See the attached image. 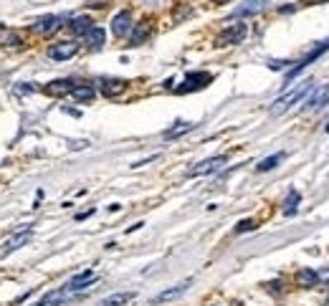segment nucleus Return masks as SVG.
<instances>
[{
    "mask_svg": "<svg viewBox=\"0 0 329 306\" xmlns=\"http://www.w3.org/2000/svg\"><path fill=\"white\" fill-rule=\"evenodd\" d=\"M314 89V81L309 79V81H302V84H299V86H294V89L286 94V96H281V99H276L274 101V107H271V111L274 114H283V111H286L289 107H294V104H299V101H302L309 91Z\"/></svg>",
    "mask_w": 329,
    "mask_h": 306,
    "instance_id": "nucleus-1",
    "label": "nucleus"
},
{
    "mask_svg": "<svg viewBox=\"0 0 329 306\" xmlns=\"http://www.w3.org/2000/svg\"><path fill=\"white\" fill-rule=\"evenodd\" d=\"M248 36V25L246 23H231L228 28H223L215 38V46L226 48V46H235V43H241L243 38Z\"/></svg>",
    "mask_w": 329,
    "mask_h": 306,
    "instance_id": "nucleus-2",
    "label": "nucleus"
},
{
    "mask_svg": "<svg viewBox=\"0 0 329 306\" xmlns=\"http://www.w3.org/2000/svg\"><path fill=\"white\" fill-rule=\"evenodd\" d=\"M327 51H329V38H327V41H322L319 46H314V48H311V51H309V53H306V56H304V58H302V61H299L294 68H289V74H286V76H289V79L299 76V74H302V71H304L309 64H314V61H317L319 56H324Z\"/></svg>",
    "mask_w": 329,
    "mask_h": 306,
    "instance_id": "nucleus-3",
    "label": "nucleus"
},
{
    "mask_svg": "<svg viewBox=\"0 0 329 306\" xmlns=\"http://www.w3.org/2000/svg\"><path fill=\"white\" fill-rule=\"evenodd\" d=\"M76 51H79L76 41H61V43L48 46V58H53V61H69V58L76 56Z\"/></svg>",
    "mask_w": 329,
    "mask_h": 306,
    "instance_id": "nucleus-4",
    "label": "nucleus"
},
{
    "mask_svg": "<svg viewBox=\"0 0 329 306\" xmlns=\"http://www.w3.org/2000/svg\"><path fill=\"white\" fill-rule=\"evenodd\" d=\"M226 154H218V157H208V159H203L200 165H195L190 170V177H200V175H213V172H218L223 165H226Z\"/></svg>",
    "mask_w": 329,
    "mask_h": 306,
    "instance_id": "nucleus-5",
    "label": "nucleus"
},
{
    "mask_svg": "<svg viewBox=\"0 0 329 306\" xmlns=\"http://www.w3.org/2000/svg\"><path fill=\"white\" fill-rule=\"evenodd\" d=\"M213 81L211 74H205V71H198V74H188L185 76V84L177 86V94H188V91H195V89H203Z\"/></svg>",
    "mask_w": 329,
    "mask_h": 306,
    "instance_id": "nucleus-6",
    "label": "nucleus"
},
{
    "mask_svg": "<svg viewBox=\"0 0 329 306\" xmlns=\"http://www.w3.org/2000/svg\"><path fill=\"white\" fill-rule=\"evenodd\" d=\"M192 286V279H185V281H180L177 286H172V288H164V291H160V294L149 301V304H164V301H175V299H180L185 291Z\"/></svg>",
    "mask_w": 329,
    "mask_h": 306,
    "instance_id": "nucleus-7",
    "label": "nucleus"
},
{
    "mask_svg": "<svg viewBox=\"0 0 329 306\" xmlns=\"http://www.w3.org/2000/svg\"><path fill=\"white\" fill-rule=\"evenodd\" d=\"M129 31H132V13L129 10H119L112 18V33L117 38H124Z\"/></svg>",
    "mask_w": 329,
    "mask_h": 306,
    "instance_id": "nucleus-8",
    "label": "nucleus"
},
{
    "mask_svg": "<svg viewBox=\"0 0 329 306\" xmlns=\"http://www.w3.org/2000/svg\"><path fill=\"white\" fill-rule=\"evenodd\" d=\"M31 236H33L31 228H23V230H18V233H13V236L3 243V256H8V253H13V251H18L21 245H25L28 240H31Z\"/></svg>",
    "mask_w": 329,
    "mask_h": 306,
    "instance_id": "nucleus-9",
    "label": "nucleus"
},
{
    "mask_svg": "<svg viewBox=\"0 0 329 306\" xmlns=\"http://www.w3.org/2000/svg\"><path fill=\"white\" fill-rule=\"evenodd\" d=\"M61 25H64V16H46V18H41V21L33 23V31L41 33V36H51Z\"/></svg>",
    "mask_w": 329,
    "mask_h": 306,
    "instance_id": "nucleus-10",
    "label": "nucleus"
},
{
    "mask_svg": "<svg viewBox=\"0 0 329 306\" xmlns=\"http://www.w3.org/2000/svg\"><path fill=\"white\" fill-rule=\"evenodd\" d=\"M99 91L107 96V99H114V96L127 91V81L124 79H101L99 81Z\"/></svg>",
    "mask_w": 329,
    "mask_h": 306,
    "instance_id": "nucleus-11",
    "label": "nucleus"
},
{
    "mask_svg": "<svg viewBox=\"0 0 329 306\" xmlns=\"http://www.w3.org/2000/svg\"><path fill=\"white\" fill-rule=\"evenodd\" d=\"M271 0H243L241 5H238L233 10V18H246V16H256V13H261Z\"/></svg>",
    "mask_w": 329,
    "mask_h": 306,
    "instance_id": "nucleus-12",
    "label": "nucleus"
},
{
    "mask_svg": "<svg viewBox=\"0 0 329 306\" xmlns=\"http://www.w3.org/2000/svg\"><path fill=\"white\" fill-rule=\"evenodd\" d=\"M94 279H96V273L92 271V268H86V271H81V273H76L73 279L66 284V294H71V291H81V288H86L89 284H94Z\"/></svg>",
    "mask_w": 329,
    "mask_h": 306,
    "instance_id": "nucleus-13",
    "label": "nucleus"
},
{
    "mask_svg": "<svg viewBox=\"0 0 329 306\" xmlns=\"http://www.w3.org/2000/svg\"><path fill=\"white\" fill-rule=\"evenodd\" d=\"M73 86H76V81H71V79H56V81L43 86V91L48 96H66V94H71Z\"/></svg>",
    "mask_w": 329,
    "mask_h": 306,
    "instance_id": "nucleus-14",
    "label": "nucleus"
},
{
    "mask_svg": "<svg viewBox=\"0 0 329 306\" xmlns=\"http://www.w3.org/2000/svg\"><path fill=\"white\" fill-rule=\"evenodd\" d=\"M73 101H79V104H84V101H92L94 96H96V89L92 84H76L71 89V94H69Z\"/></svg>",
    "mask_w": 329,
    "mask_h": 306,
    "instance_id": "nucleus-15",
    "label": "nucleus"
},
{
    "mask_svg": "<svg viewBox=\"0 0 329 306\" xmlns=\"http://www.w3.org/2000/svg\"><path fill=\"white\" fill-rule=\"evenodd\" d=\"M134 296V291H117V294H109L107 299H101L99 301V306H124V304H129Z\"/></svg>",
    "mask_w": 329,
    "mask_h": 306,
    "instance_id": "nucleus-16",
    "label": "nucleus"
},
{
    "mask_svg": "<svg viewBox=\"0 0 329 306\" xmlns=\"http://www.w3.org/2000/svg\"><path fill=\"white\" fill-rule=\"evenodd\" d=\"M69 28H71V33H76V36H86L94 28V21L89 16H76V18H71Z\"/></svg>",
    "mask_w": 329,
    "mask_h": 306,
    "instance_id": "nucleus-17",
    "label": "nucleus"
},
{
    "mask_svg": "<svg viewBox=\"0 0 329 306\" xmlns=\"http://www.w3.org/2000/svg\"><path fill=\"white\" fill-rule=\"evenodd\" d=\"M84 38H86V46H89V48H101V46H104V38H107V33H104L101 28H96V25H94L92 31H89V33L84 36Z\"/></svg>",
    "mask_w": 329,
    "mask_h": 306,
    "instance_id": "nucleus-18",
    "label": "nucleus"
},
{
    "mask_svg": "<svg viewBox=\"0 0 329 306\" xmlns=\"http://www.w3.org/2000/svg\"><path fill=\"white\" fill-rule=\"evenodd\" d=\"M296 284H299V286H306V288L317 286V271H311V268H302V271L296 273Z\"/></svg>",
    "mask_w": 329,
    "mask_h": 306,
    "instance_id": "nucleus-19",
    "label": "nucleus"
},
{
    "mask_svg": "<svg viewBox=\"0 0 329 306\" xmlns=\"http://www.w3.org/2000/svg\"><path fill=\"white\" fill-rule=\"evenodd\" d=\"M283 157H286L283 152H276V154H271V157L261 159V162L256 165V170H258V172H268V170H274V167H276L279 162H283Z\"/></svg>",
    "mask_w": 329,
    "mask_h": 306,
    "instance_id": "nucleus-20",
    "label": "nucleus"
},
{
    "mask_svg": "<svg viewBox=\"0 0 329 306\" xmlns=\"http://www.w3.org/2000/svg\"><path fill=\"white\" fill-rule=\"evenodd\" d=\"M192 127H195V124H190V122H177V127H172V129H167V132H164V139H175V137H183L185 132H190Z\"/></svg>",
    "mask_w": 329,
    "mask_h": 306,
    "instance_id": "nucleus-21",
    "label": "nucleus"
},
{
    "mask_svg": "<svg viewBox=\"0 0 329 306\" xmlns=\"http://www.w3.org/2000/svg\"><path fill=\"white\" fill-rule=\"evenodd\" d=\"M299 200H302L299 190H291V193L286 195V202H283V215H294V213H296V205H299Z\"/></svg>",
    "mask_w": 329,
    "mask_h": 306,
    "instance_id": "nucleus-22",
    "label": "nucleus"
},
{
    "mask_svg": "<svg viewBox=\"0 0 329 306\" xmlns=\"http://www.w3.org/2000/svg\"><path fill=\"white\" fill-rule=\"evenodd\" d=\"M147 33H149V25H147V23H142L140 28H134V33H132V43H129V46H140V43L147 38Z\"/></svg>",
    "mask_w": 329,
    "mask_h": 306,
    "instance_id": "nucleus-23",
    "label": "nucleus"
},
{
    "mask_svg": "<svg viewBox=\"0 0 329 306\" xmlns=\"http://www.w3.org/2000/svg\"><path fill=\"white\" fill-rule=\"evenodd\" d=\"M317 284L329 286V266H327V268H322V271H317Z\"/></svg>",
    "mask_w": 329,
    "mask_h": 306,
    "instance_id": "nucleus-24",
    "label": "nucleus"
},
{
    "mask_svg": "<svg viewBox=\"0 0 329 306\" xmlns=\"http://www.w3.org/2000/svg\"><path fill=\"white\" fill-rule=\"evenodd\" d=\"M253 228H256V223H253V220H241V223L235 225V233H246V230H253Z\"/></svg>",
    "mask_w": 329,
    "mask_h": 306,
    "instance_id": "nucleus-25",
    "label": "nucleus"
},
{
    "mask_svg": "<svg viewBox=\"0 0 329 306\" xmlns=\"http://www.w3.org/2000/svg\"><path fill=\"white\" fill-rule=\"evenodd\" d=\"M213 3H218V5H223V3H231V0H213Z\"/></svg>",
    "mask_w": 329,
    "mask_h": 306,
    "instance_id": "nucleus-26",
    "label": "nucleus"
},
{
    "mask_svg": "<svg viewBox=\"0 0 329 306\" xmlns=\"http://www.w3.org/2000/svg\"><path fill=\"white\" fill-rule=\"evenodd\" d=\"M211 306H220V304H211Z\"/></svg>",
    "mask_w": 329,
    "mask_h": 306,
    "instance_id": "nucleus-27",
    "label": "nucleus"
},
{
    "mask_svg": "<svg viewBox=\"0 0 329 306\" xmlns=\"http://www.w3.org/2000/svg\"><path fill=\"white\" fill-rule=\"evenodd\" d=\"M327 132H329V127H327Z\"/></svg>",
    "mask_w": 329,
    "mask_h": 306,
    "instance_id": "nucleus-28",
    "label": "nucleus"
}]
</instances>
